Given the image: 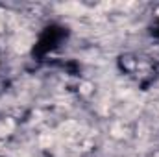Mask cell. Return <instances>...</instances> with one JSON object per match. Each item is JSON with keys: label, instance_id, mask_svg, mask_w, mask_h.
<instances>
[{"label": "cell", "instance_id": "obj_1", "mask_svg": "<svg viewBox=\"0 0 159 157\" xmlns=\"http://www.w3.org/2000/svg\"><path fill=\"white\" fill-rule=\"evenodd\" d=\"M0 28H2V24H0Z\"/></svg>", "mask_w": 159, "mask_h": 157}]
</instances>
